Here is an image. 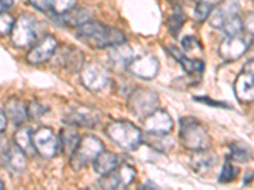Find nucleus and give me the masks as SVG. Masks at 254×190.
Masks as SVG:
<instances>
[{
	"instance_id": "f257e3e1",
	"label": "nucleus",
	"mask_w": 254,
	"mask_h": 190,
	"mask_svg": "<svg viewBox=\"0 0 254 190\" xmlns=\"http://www.w3.org/2000/svg\"><path fill=\"white\" fill-rule=\"evenodd\" d=\"M76 37L92 48H107L121 45L126 41L125 35L119 28L106 26L101 22L88 20L76 28Z\"/></svg>"
},
{
	"instance_id": "f03ea898",
	"label": "nucleus",
	"mask_w": 254,
	"mask_h": 190,
	"mask_svg": "<svg viewBox=\"0 0 254 190\" xmlns=\"http://www.w3.org/2000/svg\"><path fill=\"white\" fill-rule=\"evenodd\" d=\"M179 140L185 148L190 151L208 150L211 147V139L205 127L193 117H185L181 119Z\"/></svg>"
},
{
	"instance_id": "7ed1b4c3",
	"label": "nucleus",
	"mask_w": 254,
	"mask_h": 190,
	"mask_svg": "<svg viewBox=\"0 0 254 190\" xmlns=\"http://www.w3.org/2000/svg\"><path fill=\"white\" fill-rule=\"evenodd\" d=\"M106 135L124 150L133 151L142 143V133L128 121H113L106 127Z\"/></svg>"
},
{
	"instance_id": "20e7f679",
	"label": "nucleus",
	"mask_w": 254,
	"mask_h": 190,
	"mask_svg": "<svg viewBox=\"0 0 254 190\" xmlns=\"http://www.w3.org/2000/svg\"><path fill=\"white\" fill-rule=\"evenodd\" d=\"M104 150L103 142L94 136L81 137L74 152L69 156L70 166L74 170H80Z\"/></svg>"
},
{
	"instance_id": "39448f33",
	"label": "nucleus",
	"mask_w": 254,
	"mask_h": 190,
	"mask_svg": "<svg viewBox=\"0 0 254 190\" xmlns=\"http://www.w3.org/2000/svg\"><path fill=\"white\" fill-rule=\"evenodd\" d=\"M159 95L147 88H137L127 98V108L133 115L139 118H145L158 109Z\"/></svg>"
},
{
	"instance_id": "423d86ee",
	"label": "nucleus",
	"mask_w": 254,
	"mask_h": 190,
	"mask_svg": "<svg viewBox=\"0 0 254 190\" xmlns=\"http://www.w3.org/2000/svg\"><path fill=\"white\" fill-rule=\"evenodd\" d=\"M12 44L18 48H28L37 42V22L32 15L22 14L10 32Z\"/></svg>"
},
{
	"instance_id": "0eeeda50",
	"label": "nucleus",
	"mask_w": 254,
	"mask_h": 190,
	"mask_svg": "<svg viewBox=\"0 0 254 190\" xmlns=\"http://www.w3.org/2000/svg\"><path fill=\"white\" fill-rule=\"evenodd\" d=\"M254 41V36L243 31L235 36H226L217 48V53L224 61H235L244 56Z\"/></svg>"
},
{
	"instance_id": "6e6552de",
	"label": "nucleus",
	"mask_w": 254,
	"mask_h": 190,
	"mask_svg": "<svg viewBox=\"0 0 254 190\" xmlns=\"http://www.w3.org/2000/svg\"><path fill=\"white\" fill-rule=\"evenodd\" d=\"M32 142L36 152L44 158H52L61 150L60 139L50 127H40L33 131Z\"/></svg>"
},
{
	"instance_id": "1a4fd4ad",
	"label": "nucleus",
	"mask_w": 254,
	"mask_h": 190,
	"mask_svg": "<svg viewBox=\"0 0 254 190\" xmlns=\"http://www.w3.org/2000/svg\"><path fill=\"white\" fill-rule=\"evenodd\" d=\"M80 80L84 87L90 92H101L107 87L110 75L107 70L99 63L88 62L84 63L80 69Z\"/></svg>"
},
{
	"instance_id": "9d476101",
	"label": "nucleus",
	"mask_w": 254,
	"mask_h": 190,
	"mask_svg": "<svg viewBox=\"0 0 254 190\" xmlns=\"http://www.w3.org/2000/svg\"><path fill=\"white\" fill-rule=\"evenodd\" d=\"M101 121V112L97 109H93L84 105L70 108L65 115H64V122L67 126L74 127H84V128H93Z\"/></svg>"
},
{
	"instance_id": "9b49d317",
	"label": "nucleus",
	"mask_w": 254,
	"mask_h": 190,
	"mask_svg": "<svg viewBox=\"0 0 254 190\" xmlns=\"http://www.w3.org/2000/svg\"><path fill=\"white\" fill-rule=\"evenodd\" d=\"M135 175V169L131 165H119L113 171L102 175L99 187L103 189H124L133 182Z\"/></svg>"
},
{
	"instance_id": "f8f14e48",
	"label": "nucleus",
	"mask_w": 254,
	"mask_h": 190,
	"mask_svg": "<svg viewBox=\"0 0 254 190\" xmlns=\"http://www.w3.org/2000/svg\"><path fill=\"white\" fill-rule=\"evenodd\" d=\"M160 63L159 60L153 55H144L140 57H133L131 62L127 65L126 70L128 74L144 80H151L159 72Z\"/></svg>"
},
{
	"instance_id": "ddd939ff",
	"label": "nucleus",
	"mask_w": 254,
	"mask_h": 190,
	"mask_svg": "<svg viewBox=\"0 0 254 190\" xmlns=\"http://www.w3.org/2000/svg\"><path fill=\"white\" fill-rule=\"evenodd\" d=\"M58 49V41L54 36L47 35L44 38L37 41L31 47L29 52L26 56V61L31 65H40L46 61L51 60L54 53Z\"/></svg>"
},
{
	"instance_id": "4468645a",
	"label": "nucleus",
	"mask_w": 254,
	"mask_h": 190,
	"mask_svg": "<svg viewBox=\"0 0 254 190\" xmlns=\"http://www.w3.org/2000/svg\"><path fill=\"white\" fill-rule=\"evenodd\" d=\"M240 13L239 0H222L212 8L207 20L211 27L221 29L222 26L231 18L237 17Z\"/></svg>"
},
{
	"instance_id": "2eb2a0df",
	"label": "nucleus",
	"mask_w": 254,
	"mask_h": 190,
	"mask_svg": "<svg viewBox=\"0 0 254 190\" xmlns=\"http://www.w3.org/2000/svg\"><path fill=\"white\" fill-rule=\"evenodd\" d=\"M52 57H54L55 65L70 72L80 71L84 65L83 52L71 46H64L58 48Z\"/></svg>"
},
{
	"instance_id": "dca6fc26",
	"label": "nucleus",
	"mask_w": 254,
	"mask_h": 190,
	"mask_svg": "<svg viewBox=\"0 0 254 190\" xmlns=\"http://www.w3.org/2000/svg\"><path fill=\"white\" fill-rule=\"evenodd\" d=\"M144 128L151 133H169L173 131L174 122L171 114L164 109H155L144 118Z\"/></svg>"
},
{
	"instance_id": "f3484780",
	"label": "nucleus",
	"mask_w": 254,
	"mask_h": 190,
	"mask_svg": "<svg viewBox=\"0 0 254 190\" xmlns=\"http://www.w3.org/2000/svg\"><path fill=\"white\" fill-rule=\"evenodd\" d=\"M234 94L242 103L254 101V78L243 70L234 81Z\"/></svg>"
},
{
	"instance_id": "a211bd4d",
	"label": "nucleus",
	"mask_w": 254,
	"mask_h": 190,
	"mask_svg": "<svg viewBox=\"0 0 254 190\" xmlns=\"http://www.w3.org/2000/svg\"><path fill=\"white\" fill-rule=\"evenodd\" d=\"M4 113H5L6 118L9 121H12L13 123L20 126L23 124L28 117V105L20 99L14 98H8L4 103Z\"/></svg>"
},
{
	"instance_id": "6ab92c4d",
	"label": "nucleus",
	"mask_w": 254,
	"mask_h": 190,
	"mask_svg": "<svg viewBox=\"0 0 254 190\" xmlns=\"http://www.w3.org/2000/svg\"><path fill=\"white\" fill-rule=\"evenodd\" d=\"M108 58H110V63L115 69H126L127 65L131 62L133 58V51L128 45H116V46L111 47L108 51Z\"/></svg>"
},
{
	"instance_id": "aec40b11",
	"label": "nucleus",
	"mask_w": 254,
	"mask_h": 190,
	"mask_svg": "<svg viewBox=\"0 0 254 190\" xmlns=\"http://www.w3.org/2000/svg\"><path fill=\"white\" fill-rule=\"evenodd\" d=\"M168 52L182 65L183 70L188 74H201L205 69V63L203 61L198 60V58H190L187 57L185 52L181 51L178 47L176 46H168Z\"/></svg>"
},
{
	"instance_id": "412c9836",
	"label": "nucleus",
	"mask_w": 254,
	"mask_h": 190,
	"mask_svg": "<svg viewBox=\"0 0 254 190\" xmlns=\"http://www.w3.org/2000/svg\"><path fill=\"white\" fill-rule=\"evenodd\" d=\"M142 142L149 147L159 152L167 153L174 147V140L168 133H151L146 132V136H142Z\"/></svg>"
},
{
	"instance_id": "4be33fe9",
	"label": "nucleus",
	"mask_w": 254,
	"mask_h": 190,
	"mask_svg": "<svg viewBox=\"0 0 254 190\" xmlns=\"http://www.w3.org/2000/svg\"><path fill=\"white\" fill-rule=\"evenodd\" d=\"M94 165V171L99 175H106V174L111 173L120 165V157L119 155H116L115 152H110V151H102L93 161Z\"/></svg>"
},
{
	"instance_id": "5701e85b",
	"label": "nucleus",
	"mask_w": 254,
	"mask_h": 190,
	"mask_svg": "<svg viewBox=\"0 0 254 190\" xmlns=\"http://www.w3.org/2000/svg\"><path fill=\"white\" fill-rule=\"evenodd\" d=\"M215 164H216V156L208 150L194 151L190 161L192 169L198 174L208 173L215 166Z\"/></svg>"
},
{
	"instance_id": "b1692460",
	"label": "nucleus",
	"mask_w": 254,
	"mask_h": 190,
	"mask_svg": "<svg viewBox=\"0 0 254 190\" xmlns=\"http://www.w3.org/2000/svg\"><path fill=\"white\" fill-rule=\"evenodd\" d=\"M59 139H60L61 150L64 151V153H66V155L70 156L76 148L81 137L78 133V131L75 130V127L69 126L66 128L61 130Z\"/></svg>"
},
{
	"instance_id": "393cba45",
	"label": "nucleus",
	"mask_w": 254,
	"mask_h": 190,
	"mask_svg": "<svg viewBox=\"0 0 254 190\" xmlns=\"http://www.w3.org/2000/svg\"><path fill=\"white\" fill-rule=\"evenodd\" d=\"M32 132L31 127H20L15 131L14 136H13V140H14V144L17 147H19L20 150L23 151L27 156L35 155L36 150L33 147V142H32Z\"/></svg>"
},
{
	"instance_id": "a878e982",
	"label": "nucleus",
	"mask_w": 254,
	"mask_h": 190,
	"mask_svg": "<svg viewBox=\"0 0 254 190\" xmlns=\"http://www.w3.org/2000/svg\"><path fill=\"white\" fill-rule=\"evenodd\" d=\"M60 18L64 24H66L69 27H74V28H78L79 26L87 23L88 20H90V12L88 9L79 8V6L75 5L72 9H70L69 12L60 15Z\"/></svg>"
},
{
	"instance_id": "bb28decb",
	"label": "nucleus",
	"mask_w": 254,
	"mask_h": 190,
	"mask_svg": "<svg viewBox=\"0 0 254 190\" xmlns=\"http://www.w3.org/2000/svg\"><path fill=\"white\" fill-rule=\"evenodd\" d=\"M5 162L13 173H22L27 169V155L15 146L6 151Z\"/></svg>"
},
{
	"instance_id": "cd10ccee",
	"label": "nucleus",
	"mask_w": 254,
	"mask_h": 190,
	"mask_svg": "<svg viewBox=\"0 0 254 190\" xmlns=\"http://www.w3.org/2000/svg\"><path fill=\"white\" fill-rule=\"evenodd\" d=\"M229 161L237 162V164H246L249 160H252V151L249 147L244 146L242 143L230 144L228 155Z\"/></svg>"
},
{
	"instance_id": "c85d7f7f",
	"label": "nucleus",
	"mask_w": 254,
	"mask_h": 190,
	"mask_svg": "<svg viewBox=\"0 0 254 190\" xmlns=\"http://www.w3.org/2000/svg\"><path fill=\"white\" fill-rule=\"evenodd\" d=\"M185 20H186L185 14H183L179 9H177L176 12H174L171 17L168 18L167 20L168 28H169V31H171V33L174 36V37L178 36L179 31L182 29L183 24H185Z\"/></svg>"
},
{
	"instance_id": "c756f323",
	"label": "nucleus",
	"mask_w": 254,
	"mask_h": 190,
	"mask_svg": "<svg viewBox=\"0 0 254 190\" xmlns=\"http://www.w3.org/2000/svg\"><path fill=\"white\" fill-rule=\"evenodd\" d=\"M238 173H239V170H238L237 167L231 164V161L226 160L225 164L222 165L221 173H220V176H219V182L222 183V184H225V183H229V182H233V180L237 178Z\"/></svg>"
},
{
	"instance_id": "7c9ffc66",
	"label": "nucleus",
	"mask_w": 254,
	"mask_h": 190,
	"mask_svg": "<svg viewBox=\"0 0 254 190\" xmlns=\"http://www.w3.org/2000/svg\"><path fill=\"white\" fill-rule=\"evenodd\" d=\"M221 31L224 32L226 36L239 35V33L243 32V20L240 19L239 15L231 18V19H229L228 22L222 26Z\"/></svg>"
},
{
	"instance_id": "2f4dec72",
	"label": "nucleus",
	"mask_w": 254,
	"mask_h": 190,
	"mask_svg": "<svg viewBox=\"0 0 254 190\" xmlns=\"http://www.w3.org/2000/svg\"><path fill=\"white\" fill-rule=\"evenodd\" d=\"M76 5V0H52V13L63 15Z\"/></svg>"
},
{
	"instance_id": "473e14b6",
	"label": "nucleus",
	"mask_w": 254,
	"mask_h": 190,
	"mask_svg": "<svg viewBox=\"0 0 254 190\" xmlns=\"http://www.w3.org/2000/svg\"><path fill=\"white\" fill-rule=\"evenodd\" d=\"M212 4L205 3V1H197V5L194 8V18L198 23H202L205 20H207L208 15H210L211 10H212Z\"/></svg>"
},
{
	"instance_id": "72a5a7b5",
	"label": "nucleus",
	"mask_w": 254,
	"mask_h": 190,
	"mask_svg": "<svg viewBox=\"0 0 254 190\" xmlns=\"http://www.w3.org/2000/svg\"><path fill=\"white\" fill-rule=\"evenodd\" d=\"M15 19L8 12L0 13V36L5 37L10 35Z\"/></svg>"
},
{
	"instance_id": "f704fd0d",
	"label": "nucleus",
	"mask_w": 254,
	"mask_h": 190,
	"mask_svg": "<svg viewBox=\"0 0 254 190\" xmlns=\"http://www.w3.org/2000/svg\"><path fill=\"white\" fill-rule=\"evenodd\" d=\"M181 47H182L186 55L187 53H196V52L201 51V45L198 44V41L193 36H186V37H183L182 41H181Z\"/></svg>"
},
{
	"instance_id": "c9c22d12",
	"label": "nucleus",
	"mask_w": 254,
	"mask_h": 190,
	"mask_svg": "<svg viewBox=\"0 0 254 190\" xmlns=\"http://www.w3.org/2000/svg\"><path fill=\"white\" fill-rule=\"evenodd\" d=\"M47 112V108H45L42 104L38 101H32L28 104V117L32 119H38L40 117Z\"/></svg>"
},
{
	"instance_id": "e433bc0d",
	"label": "nucleus",
	"mask_w": 254,
	"mask_h": 190,
	"mask_svg": "<svg viewBox=\"0 0 254 190\" xmlns=\"http://www.w3.org/2000/svg\"><path fill=\"white\" fill-rule=\"evenodd\" d=\"M35 9L42 13L52 12V0H27Z\"/></svg>"
},
{
	"instance_id": "4c0bfd02",
	"label": "nucleus",
	"mask_w": 254,
	"mask_h": 190,
	"mask_svg": "<svg viewBox=\"0 0 254 190\" xmlns=\"http://www.w3.org/2000/svg\"><path fill=\"white\" fill-rule=\"evenodd\" d=\"M243 31L248 35L254 36V12L247 13L246 18L243 19Z\"/></svg>"
},
{
	"instance_id": "58836bf2",
	"label": "nucleus",
	"mask_w": 254,
	"mask_h": 190,
	"mask_svg": "<svg viewBox=\"0 0 254 190\" xmlns=\"http://www.w3.org/2000/svg\"><path fill=\"white\" fill-rule=\"evenodd\" d=\"M194 100L199 101V103L207 104V105H211V107H221V108H225V109L231 108L230 104L224 103V101H215L211 98H208V96H194Z\"/></svg>"
},
{
	"instance_id": "ea45409f",
	"label": "nucleus",
	"mask_w": 254,
	"mask_h": 190,
	"mask_svg": "<svg viewBox=\"0 0 254 190\" xmlns=\"http://www.w3.org/2000/svg\"><path fill=\"white\" fill-rule=\"evenodd\" d=\"M14 4V0H0V13L8 12Z\"/></svg>"
},
{
	"instance_id": "a19ab883",
	"label": "nucleus",
	"mask_w": 254,
	"mask_h": 190,
	"mask_svg": "<svg viewBox=\"0 0 254 190\" xmlns=\"http://www.w3.org/2000/svg\"><path fill=\"white\" fill-rule=\"evenodd\" d=\"M6 123H8V118L4 112H0V133H3L6 128Z\"/></svg>"
},
{
	"instance_id": "79ce46f5",
	"label": "nucleus",
	"mask_w": 254,
	"mask_h": 190,
	"mask_svg": "<svg viewBox=\"0 0 254 190\" xmlns=\"http://www.w3.org/2000/svg\"><path fill=\"white\" fill-rule=\"evenodd\" d=\"M244 71L248 72V74H251L252 76L254 78V58H252V60H249L248 62L246 63V66H244Z\"/></svg>"
},
{
	"instance_id": "37998d69",
	"label": "nucleus",
	"mask_w": 254,
	"mask_h": 190,
	"mask_svg": "<svg viewBox=\"0 0 254 190\" xmlns=\"http://www.w3.org/2000/svg\"><path fill=\"white\" fill-rule=\"evenodd\" d=\"M197 1H205V3H211V4H212L215 1V0H197Z\"/></svg>"
},
{
	"instance_id": "c03bdc74",
	"label": "nucleus",
	"mask_w": 254,
	"mask_h": 190,
	"mask_svg": "<svg viewBox=\"0 0 254 190\" xmlns=\"http://www.w3.org/2000/svg\"><path fill=\"white\" fill-rule=\"evenodd\" d=\"M4 188H5V184H4V183L1 182V180H0V190L4 189Z\"/></svg>"
},
{
	"instance_id": "a18cd8bd",
	"label": "nucleus",
	"mask_w": 254,
	"mask_h": 190,
	"mask_svg": "<svg viewBox=\"0 0 254 190\" xmlns=\"http://www.w3.org/2000/svg\"><path fill=\"white\" fill-rule=\"evenodd\" d=\"M0 166H1V157H0Z\"/></svg>"
}]
</instances>
